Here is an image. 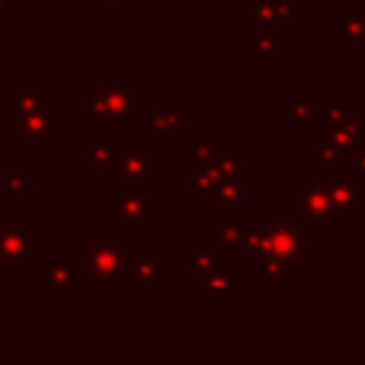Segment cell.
Masks as SVG:
<instances>
[{
  "instance_id": "4",
  "label": "cell",
  "mask_w": 365,
  "mask_h": 365,
  "mask_svg": "<svg viewBox=\"0 0 365 365\" xmlns=\"http://www.w3.org/2000/svg\"><path fill=\"white\" fill-rule=\"evenodd\" d=\"M46 259V237L26 222L0 220V277H29Z\"/></svg>"
},
{
  "instance_id": "12",
  "label": "cell",
  "mask_w": 365,
  "mask_h": 365,
  "mask_svg": "<svg viewBox=\"0 0 365 365\" xmlns=\"http://www.w3.org/2000/svg\"><path fill=\"white\" fill-rule=\"evenodd\" d=\"M20 145H57L60 143V108L54 103H43L31 111L14 131Z\"/></svg>"
},
{
  "instance_id": "22",
  "label": "cell",
  "mask_w": 365,
  "mask_h": 365,
  "mask_svg": "<svg viewBox=\"0 0 365 365\" xmlns=\"http://www.w3.org/2000/svg\"><path fill=\"white\" fill-rule=\"evenodd\" d=\"M43 282L51 288H83L80 271L71 259H43Z\"/></svg>"
},
{
  "instance_id": "3",
  "label": "cell",
  "mask_w": 365,
  "mask_h": 365,
  "mask_svg": "<svg viewBox=\"0 0 365 365\" xmlns=\"http://www.w3.org/2000/svg\"><path fill=\"white\" fill-rule=\"evenodd\" d=\"M123 248L125 234H86L83 245L68 254L77 265L83 288L88 285H123Z\"/></svg>"
},
{
  "instance_id": "18",
  "label": "cell",
  "mask_w": 365,
  "mask_h": 365,
  "mask_svg": "<svg viewBox=\"0 0 365 365\" xmlns=\"http://www.w3.org/2000/svg\"><path fill=\"white\" fill-rule=\"evenodd\" d=\"M305 0H251L254 23L274 29H291L294 20L305 14Z\"/></svg>"
},
{
  "instance_id": "29",
  "label": "cell",
  "mask_w": 365,
  "mask_h": 365,
  "mask_svg": "<svg viewBox=\"0 0 365 365\" xmlns=\"http://www.w3.org/2000/svg\"><path fill=\"white\" fill-rule=\"evenodd\" d=\"M354 182H356V202H359V208H365V174L356 177Z\"/></svg>"
},
{
  "instance_id": "21",
  "label": "cell",
  "mask_w": 365,
  "mask_h": 365,
  "mask_svg": "<svg viewBox=\"0 0 365 365\" xmlns=\"http://www.w3.org/2000/svg\"><path fill=\"white\" fill-rule=\"evenodd\" d=\"M294 279L297 274L274 257H259L251 262V282L257 288H288Z\"/></svg>"
},
{
  "instance_id": "2",
  "label": "cell",
  "mask_w": 365,
  "mask_h": 365,
  "mask_svg": "<svg viewBox=\"0 0 365 365\" xmlns=\"http://www.w3.org/2000/svg\"><path fill=\"white\" fill-rule=\"evenodd\" d=\"M262 240H265V257L285 262L297 277H302L305 254L319 245L322 234H317L297 208H268Z\"/></svg>"
},
{
  "instance_id": "8",
  "label": "cell",
  "mask_w": 365,
  "mask_h": 365,
  "mask_svg": "<svg viewBox=\"0 0 365 365\" xmlns=\"http://www.w3.org/2000/svg\"><path fill=\"white\" fill-rule=\"evenodd\" d=\"M163 168V160L151 151V143H117L108 165V182H148Z\"/></svg>"
},
{
  "instance_id": "24",
  "label": "cell",
  "mask_w": 365,
  "mask_h": 365,
  "mask_svg": "<svg viewBox=\"0 0 365 365\" xmlns=\"http://www.w3.org/2000/svg\"><path fill=\"white\" fill-rule=\"evenodd\" d=\"M114 145H117V143H111V137L97 134V140H91L88 148H86L83 168H86V171H108V165H111V160H114Z\"/></svg>"
},
{
  "instance_id": "30",
  "label": "cell",
  "mask_w": 365,
  "mask_h": 365,
  "mask_svg": "<svg viewBox=\"0 0 365 365\" xmlns=\"http://www.w3.org/2000/svg\"><path fill=\"white\" fill-rule=\"evenodd\" d=\"M6 9H9V0H0V14H3Z\"/></svg>"
},
{
  "instance_id": "16",
  "label": "cell",
  "mask_w": 365,
  "mask_h": 365,
  "mask_svg": "<svg viewBox=\"0 0 365 365\" xmlns=\"http://www.w3.org/2000/svg\"><path fill=\"white\" fill-rule=\"evenodd\" d=\"M319 94L317 91H294L288 103H282L277 108V114L282 120L291 123L294 131L305 134V131H317L319 128Z\"/></svg>"
},
{
  "instance_id": "19",
  "label": "cell",
  "mask_w": 365,
  "mask_h": 365,
  "mask_svg": "<svg viewBox=\"0 0 365 365\" xmlns=\"http://www.w3.org/2000/svg\"><path fill=\"white\" fill-rule=\"evenodd\" d=\"M251 60L257 68H277L279 66V29L254 23L251 31Z\"/></svg>"
},
{
  "instance_id": "15",
  "label": "cell",
  "mask_w": 365,
  "mask_h": 365,
  "mask_svg": "<svg viewBox=\"0 0 365 365\" xmlns=\"http://www.w3.org/2000/svg\"><path fill=\"white\" fill-rule=\"evenodd\" d=\"M254 194V160L245 157L234 171L220 177L217 208H240L245 197Z\"/></svg>"
},
{
  "instance_id": "13",
  "label": "cell",
  "mask_w": 365,
  "mask_h": 365,
  "mask_svg": "<svg viewBox=\"0 0 365 365\" xmlns=\"http://www.w3.org/2000/svg\"><path fill=\"white\" fill-rule=\"evenodd\" d=\"M43 103H48L46 100V80H40V77H23L17 83V88L6 94V131L14 134L17 125L31 111H37Z\"/></svg>"
},
{
  "instance_id": "33",
  "label": "cell",
  "mask_w": 365,
  "mask_h": 365,
  "mask_svg": "<svg viewBox=\"0 0 365 365\" xmlns=\"http://www.w3.org/2000/svg\"><path fill=\"white\" fill-rule=\"evenodd\" d=\"M362 3H365V0H362Z\"/></svg>"
},
{
  "instance_id": "31",
  "label": "cell",
  "mask_w": 365,
  "mask_h": 365,
  "mask_svg": "<svg viewBox=\"0 0 365 365\" xmlns=\"http://www.w3.org/2000/svg\"><path fill=\"white\" fill-rule=\"evenodd\" d=\"M46 3H68V0H46Z\"/></svg>"
},
{
  "instance_id": "11",
  "label": "cell",
  "mask_w": 365,
  "mask_h": 365,
  "mask_svg": "<svg viewBox=\"0 0 365 365\" xmlns=\"http://www.w3.org/2000/svg\"><path fill=\"white\" fill-rule=\"evenodd\" d=\"M322 185H325V194L331 200V211H334V220L336 222H356L359 217V202H356V182L354 177L339 168V171H325V168H317Z\"/></svg>"
},
{
  "instance_id": "25",
  "label": "cell",
  "mask_w": 365,
  "mask_h": 365,
  "mask_svg": "<svg viewBox=\"0 0 365 365\" xmlns=\"http://www.w3.org/2000/svg\"><path fill=\"white\" fill-rule=\"evenodd\" d=\"M31 185H34V171L31 168H0V188L9 197L26 200L31 194Z\"/></svg>"
},
{
  "instance_id": "1",
  "label": "cell",
  "mask_w": 365,
  "mask_h": 365,
  "mask_svg": "<svg viewBox=\"0 0 365 365\" xmlns=\"http://www.w3.org/2000/svg\"><path fill=\"white\" fill-rule=\"evenodd\" d=\"M151 94L140 91L134 80H108L100 77L94 91L86 97V117L97 123V134H134L137 108H148Z\"/></svg>"
},
{
  "instance_id": "20",
  "label": "cell",
  "mask_w": 365,
  "mask_h": 365,
  "mask_svg": "<svg viewBox=\"0 0 365 365\" xmlns=\"http://www.w3.org/2000/svg\"><path fill=\"white\" fill-rule=\"evenodd\" d=\"M314 134H317V140H325V143L336 145V148L345 151V157H348L351 148H356V145L365 143V117L356 114V117H351V120H345V123H339V125L317 128Z\"/></svg>"
},
{
  "instance_id": "26",
  "label": "cell",
  "mask_w": 365,
  "mask_h": 365,
  "mask_svg": "<svg viewBox=\"0 0 365 365\" xmlns=\"http://www.w3.org/2000/svg\"><path fill=\"white\" fill-rule=\"evenodd\" d=\"M356 114H359V108L351 106L342 94H331V100L319 106V128L339 125V123H345V120H351V117H356Z\"/></svg>"
},
{
  "instance_id": "23",
  "label": "cell",
  "mask_w": 365,
  "mask_h": 365,
  "mask_svg": "<svg viewBox=\"0 0 365 365\" xmlns=\"http://www.w3.org/2000/svg\"><path fill=\"white\" fill-rule=\"evenodd\" d=\"M185 145H188L185 168H197V165H208L214 160V151H217L220 143H217L214 131H188Z\"/></svg>"
},
{
  "instance_id": "5",
  "label": "cell",
  "mask_w": 365,
  "mask_h": 365,
  "mask_svg": "<svg viewBox=\"0 0 365 365\" xmlns=\"http://www.w3.org/2000/svg\"><path fill=\"white\" fill-rule=\"evenodd\" d=\"M242 282V259H231L228 248H194L188 254V288H237Z\"/></svg>"
},
{
  "instance_id": "32",
  "label": "cell",
  "mask_w": 365,
  "mask_h": 365,
  "mask_svg": "<svg viewBox=\"0 0 365 365\" xmlns=\"http://www.w3.org/2000/svg\"><path fill=\"white\" fill-rule=\"evenodd\" d=\"M305 3H317V0H305Z\"/></svg>"
},
{
  "instance_id": "17",
  "label": "cell",
  "mask_w": 365,
  "mask_h": 365,
  "mask_svg": "<svg viewBox=\"0 0 365 365\" xmlns=\"http://www.w3.org/2000/svg\"><path fill=\"white\" fill-rule=\"evenodd\" d=\"M328 37L348 54H365V11H342L328 17Z\"/></svg>"
},
{
  "instance_id": "9",
  "label": "cell",
  "mask_w": 365,
  "mask_h": 365,
  "mask_svg": "<svg viewBox=\"0 0 365 365\" xmlns=\"http://www.w3.org/2000/svg\"><path fill=\"white\" fill-rule=\"evenodd\" d=\"M165 257L160 248H123V285L125 288H160Z\"/></svg>"
},
{
  "instance_id": "27",
  "label": "cell",
  "mask_w": 365,
  "mask_h": 365,
  "mask_svg": "<svg viewBox=\"0 0 365 365\" xmlns=\"http://www.w3.org/2000/svg\"><path fill=\"white\" fill-rule=\"evenodd\" d=\"M345 171H348L354 180L365 174V143L348 151V157H345Z\"/></svg>"
},
{
  "instance_id": "6",
  "label": "cell",
  "mask_w": 365,
  "mask_h": 365,
  "mask_svg": "<svg viewBox=\"0 0 365 365\" xmlns=\"http://www.w3.org/2000/svg\"><path fill=\"white\" fill-rule=\"evenodd\" d=\"M291 208H297L302 214V220L322 237L331 234V228L336 225L334 211H331V200L325 194V185L317 174V168L302 174V182L291 185Z\"/></svg>"
},
{
  "instance_id": "14",
  "label": "cell",
  "mask_w": 365,
  "mask_h": 365,
  "mask_svg": "<svg viewBox=\"0 0 365 365\" xmlns=\"http://www.w3.org/2000/svg\"><path fill=\"white\" fill-rule=\"evenodd\" d=\"M188 125V106L185 103H163L148 106V143L151 145H174L177 137Z\"/></svg>"
},
{
  "instance_id": "28",
  "label": "cell",
  "mask_w": 365,
  "mask_h": 365,
  "mask_svg": "<svg viewBox=\"0 0 365 365\" xmlns=\"http://www.w3.org/2000/svg\"><path fill=\"white\" fill-rule=\"evenodd\" d=\"M86 3H88V6H94V9H97V14H103V17H106V14H108L117 3H123V0H86Z\"/></svg>"
},
{
  "instance_id": "10",
  "label": "cell",
  "mask_w": 365,
  "mask_h": 365,
  "mask_svg": "<svg viewBox=\"0 0 365 365\" xmlns=\"http://www.w3.org/2000/svg\"><path fill=\"white\" fill-rule=\"evenodd\" d=\"M214 240L217 245L237 251L242 262H254L265 257V240H262V225L245 222V220H231V222H214Z\"/></svg>"
},
{
  "instance_id": "7",
  "label": "cell",
  "mask_w": 365,
  "mask_h": 365,
  "mask_svg": "<svg viewBox=\"0 0 365 365\" xmlns=\"http://www.w3.org/2000/svg\"><path fill=\"white\" fill-rule=\"evenodd\" d=\"M108 217L123 225V234H137V225L151 220V194L148 182H111L108 188Z\"/></svg>"
}]
</instances>
